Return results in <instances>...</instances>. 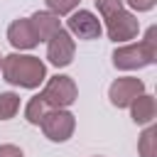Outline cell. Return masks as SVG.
<instances>
[{"label": "cell", "instance_id": "3", "mask_svg": "<svg viewBox=\"0 0 157 157\" xmlns=\"http://www.w3.org/2000/svg\"><path fill=\"white\" fill-rule=\"evenodd\" d=\"M157 61V27H147L145 37L140 42H128L113 52V66L120 71H135L152 66Z\"/></svg>", "mask_w": 157, "mask_h": 157}, {"label": "cell", "instance_id": "5", "mask_svg": "<svg viewBox=\"0 0 157 157\" xmlns=\"http://www.w3.org/2000/svg\"><path fill=\"white\" fill-rule=\"evenodd\" d=\"M44 98V103L49 108H69L76 98H78V86L71 76L56 74L44 83V91L39 93Z\"/></svg>", "mask_w": 157, "mask_h": 157}, {"label": "cell", "instance_id": "17", "mask_svg": "<svg viewBox=\"0 0 157 157\" xmlns=\"http://www.w3.org/2000/svg\"><path fill=\"white\" fill-rule=\"evenodd\" d=\"M0 157H25L17 145H0Z\"/></svg>", "mask_w": 157, "mask_h": 157}, {"label": "cell", "instance_id": "15", "mask_svg": "<svg viewBox=\"0 0 157 157\" xmlns=\"http://www.w3.org/2000/svg\"><path fill=\"white\" fill-rule=\"evenodd\" d=\"M44 2H47V12L61 17V15H71L81 0H44Z\"/></svg>", "mask_w": 157, "mask_h": 157}, {"label": "cell", "instance_id": "16", "mask_svg": "<svg viewBox=\"0 0 157 157\" xmlns=\"http://www.w3.org/2000/svg\"><path fill=\"white\" fill-rule=\"evenodd\" d=\"M132 10H137V12H150L155 5H157V0H125Z\"/></svg>", "mask_w": 157, "mask_h": 157}, {"label": "cell", "instance_id": "2", "mask_svg": "<svg viewBox=\"0 0 157 157\" xmlns=\"http://www.w3.org/2000/svg\"><path fill=\"white\" fill-rule=\"evenodd\" d=\"M96 7L105 25L108 39H113L115 44H128L130 39L137 37L140 22L130 10H125L123 0H96Z\"/></svg>", "mask_w": 157, "mask_h": 157}, {"label": "cell", "instance_id": "11", "mask_svg": "<svg viewBox=\"0 0 157 157\" xmlns=\"http://www.w3.org/2000/svg\"><path fill=\"white\" fill-rule=\"evenodd\" d=\"M29 20H32V25H34V29H37L39 42H47L52 34H56V32L61 29V20H59L56 15H52V12H47V10L34 12Z\"/></svg>", "mask_w": 157, "mask_h": 157}, {"label": "cell", "instance_id": "14", "mask_svg": "<svg viewBox=\"0 0 157 157\" xmlns=\"http://www.w3.org/2000/svg\"><path fill=\"white\" fill-rule=\"evenodd\" d=\"M17 110H20V96L12 93V91L0 93V120H10V118H15Z\"/></svg>", "mask_w": 157, "mask_h": 157}, {"label": "cell", "instance_id": "7", "mask_svg": "<svg viewBox=\"0 0 157 157\" xmlns=\"http://www.w3.org/2000/svg\"><path fill=\"white\" fill-rule=\"evenodd\" d=\"M142 93H145V83L135 76H120L108 88V98L115 108H130V103Z\"/></svg>", "mask_w": 157, "mask_h": 157}, {"label": "cell", "instance_id": "4", "mask_svg": "<svg viewBox=\"0 0 157 157\" xmlns=\"http://www.w3.org/2000/svg\"><path fill=\"white\" fill-rule=\"evenodd\" d=\"M42 132L52 142H66L76 130V115L66 108H49L39 123Z\"/></svg>", "mask_w": 157, "mask_h": 157}, {"label": "cell", "instance_id": "8", "mask_svg": "<svg viewBox=\"0 0 157 157\" xmlns=\"http://www.w3.org/2000/svg\"><path fill=\"white\" fill-rule=\"evenodd\" d=\"M66 32L78 39H98L103 32V25L91 10H78V12H71V17L66 20Z\"/></svg>", "mask_w": 157, "mask_h": 157}, {"label": "cell", "instance_id": "6", "mask_svg": "<svg viewBox=\"0 0 157 157\" xmlns=\"http://www.w3.org/2000/svg\"><path fill=\"white\" fill-rule=\"evenodd\" d=\"M74 54H76V44H74V37L61 27L56 34H52L47 39V59L52 66L56 69H64L74 61Z\"/></svg>", "mask_w": 157, "mask_h": 157}, {"label": "cell", "instance_id": "12", "mask_svg": "<svg viewBox=\"0 0 157 157\" xmlns=\"http://www.w3.org/2000/svg\"><path fill=\"white\" fill-rule=\"evenodd\" d=\"M137 152L140 157H157V125H147L137 140Z\"/></svg>", "mask_w": 157, "mask_h": 157}, {"label": "cell", "instance_id": "1", "mask_svg": "<svg viewBox=\"0 0 157 157\" xmlns=\"http://www.w3.org/2000/svg\"><path fill=\"white\" fill-rule=\"evenodd\" d=\"M2 78L20 88H39L47 81V66L39 56L32 54H7L2 56Z\"/></svg>", "mask_w": 157, "mask_h": 157}, {"label": "cell", "instance_id": "18", "mask_svg": "<svg viewBox=\"0 0 157 157\" xmlns=\"http://www.w3.org/2000/svg\"><path fill=\"white\" fill-rule=\"evenodd\" d=\"M0 64H2V56H0Z\"/></svg>", "mask_w": 157, "mask_h": 157}, {"label": "cell", "instance_id": "9", "mask_svg": "<svg viewBox=\"0 0 157 157\" xmlns=\"http://www.w3.org/2000/svg\"><path fill=\"white\" fill-rule=\"evenodd\" d=\"M7 42L12 44V49H34L39 44V37H37V29L32 25L29 17H17L10 22L7 27Z\"/></svg>", "mask_w": 157, "mask_h": 157}, {"label": "cell", "instance_id": "13", "mask_svg": "<svg viewBox=\"0 0 157 157\" xmlns=\"http://www.w3.org/2000/svg\"><path fill=\"white\" fill-rule=\"evenodd\" d=\"M47 110H49V105H47L44 98L37 93V96H32V98L27 101V105H25V118H27L29 125H39L42 118L47 115Z\"/></svg>", "mask_w": 157, "mask_h": 157}, {"label": "cell", "instance_id": "10", "mask_svg": "<svg viewBox=\"0 0 157 157\" xmlns=\"http://www.w3.org/2000/svg\"><path fill=\"white\" fill-rule=\"evenodd\" d=\"M155 115H157V101H155V96L142 93V96H137L130 103V118H132V123L150 125L155 120Z\"/></svg>", "mask_w": 157, "mask_h": 157}]
</instances>
